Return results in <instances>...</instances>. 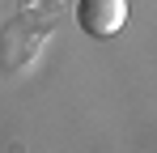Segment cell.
I'll return each mask as SVG.
<instances>
[{
  "mask_svg": "<svg viewBox=\"0 0 157 153\" xmlns=\"http://www.w3.org/2000/svg\"><path fill=\"white\" fill-rule=\"evenodd\" d=\"M128 22V0H77V26L94 38L119 34Z\"/></svg>",
  "mask_w": 157,
  "mask_h": 153,
  "instance_id": "6da1fadb",
  "label": "cell"
}]
</instances>
